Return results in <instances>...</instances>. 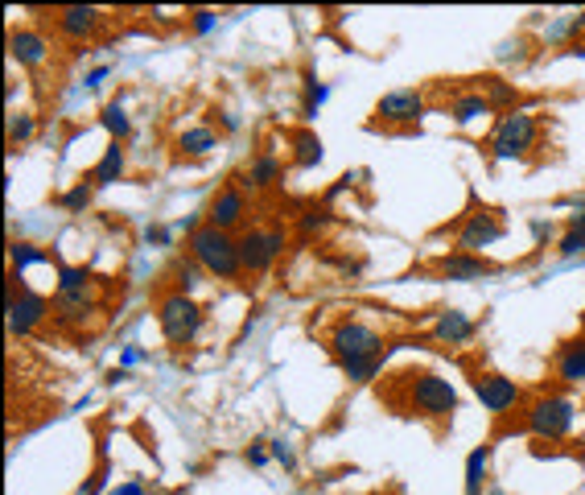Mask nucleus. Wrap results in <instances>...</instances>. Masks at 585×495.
Listing matches in <instances>:
<instances>
[{"label":"nucleus","mask_w":585,"mask_h":495,"mask_svg":"<svg viewBox=\"0 0 585 495\" xmlns=\"http://www.w3.org/2000/svg\"><path fill=\"white\" fill-rule=\"evenodd\" d=\"M573 421H577V405L569 401V396L544 392V396H536V401L520 413V421L495 429V438L499 434H532L536 442H565Z\"/></svg>","instance_id":"obj_1"},{"label":"nucleus","mask_w":585,"mask_h":495,"mask_svg":"<svg viewBox=\"0 0 585 495\" xmlns=\"http://www.w3.org/2000/svg\"><path fill=\"white\" fill-rule=\"evenodd\" d=\"M186 248L190 256L202 264L206 277L215 281H239L244 277V260H239V240L231 231H219L211 223H198L190 236H186Z\"/></svg>","instance_id":"obj_2"},{"label":"nucleus","mask_w":585,"mask_h":495,"mask_svg":"<svg viewBox=\"0 0 585 495\" xmlns=\"http://www.w3.org/2000/svg\"><path fill=\"white\" fill-rule=\"evenodd\" d=\"M404 388H408V413L421 417V421H433V425H450L454 413H458V388L437 376V372H404L400 376Z\"/></svg>","instance_id":"obj_3"},{"label":"nucleus","mask_w":585,"mask_h":495,"mask_svg":"<svg viewBox=\"0 0 585 495\" xmlns=\"http://www.w3.org/2000/svg\"><path fill=\"white\" fill-rule=\"evenodd\" d=\"M58 285H54V318L62 326H79L95 314V277L87 273V264H54Z\"/></svg>","instance_id":"obj_4"},{"label":"nucleus","mask_w":585,"mask_h":495,"mask_svg":"<svg viewBox=\"0 0 585 495\" xmlns=\"http://www.w3.org/2000/svg\"><path fill=\"white\" fill-rule=\"evenodd\" d=\"M536 137H540V124L532 112L524 108L503 112L491 132V161H524L536 149Z\"/></svg>","instance_id":"obj_5"},{"label":"nucleus","mask_w":585,"mask_h":495,"mask_svg":"<svg viewBox=\"0 0 585 495\" xmlns=\"http://www.w3.org/2000/svg\"><path fill=\"white\" fill-rule=\"evenodd\" d=\"M50 297H42L38 289L21 285V273H9V285H5V318H9V335L25 339L33 335L46 318H50Z\"/></svg>","instance_id":"obj_6"},{"label":"nucleus","mask_w":585,"mask_h":495,"mask_svg":"<svg viewBox=\"0 0 585 495\" xmlns=\"http://www.w3.org/2000/svg\"><path fill=\"white\" fill-rule=\"evenodd\" d=\"M157 326H161V335L165 343H174V347H190L198 335H202V306L194 302L190 293H165L161 302H157Z\"/></svg>","instance_id":"obj_7"},{"label":"nucleus","mask_w":585,"mask_h":495,"mask_svg":"<svg viewBox=\"0 0 585 495\" xmlns=\"http://www.w3.org/2000/svg\"><path fill=\"white\" fill-rule=\"evenodd\" d=\"M289 236H285V227L277 223H252L244 227V236H239V260H244V273L248 277H264L272 264L281 260Z\"/></svg>","instance_id":"obj_8"},{"label":"nucleus","mask_w":585,"mask_h":495,"mask_svg":"<svg viewBox=\"0 0 585 495\" xmlns=\"http://www.w3.org/2000/svg\"><path fill=\"white\" fill-rule=\"evenodd\" d=\"M380 351H388V343H384V335L375 330L371 322H363V318H338L334 326H330V355L338 359V363H351V359H367V355H380Z\"/></svg>","instance_id":"obj_9"},{"label":"nucleus","mask_w":585,"mask_h":495,"mask_svg":"<svg viewBox=\"0 0 585 495\" xmlns=\"http://www.w3.org/2000/svg\"><path fill=\"white\" fill-rule=\"evenodd\" d=\"M503 236H507V219L495 207H470L454 231L458 252H470V256H483V248L499 244Z\"/></svg>","instance_id":"obj_10"},{"label":"nucleus","mask_w":585,"mask_h":495,"mask_svg":"<svg viewBox=\"0 0 585 495\" xmlns=\"http://www.w3.org/2000/svg\"><path fill=\"white\" fill-rule=\"evenodd\" d=\"M470 376V392L478 396V405H483L491 417H507L515 405L524 401V388L515 384V380H507V376H499V372H478V368H470L466 372Z\"/></svg>","instance_id":"obj_11"},{"label":"nucleus","mask_w":585,"mask_h":495,"mask_svg":"<svg viewBox=\"0 0 585 495\" xmlns=\"http://www.w3.org/2000/svg\"><path fill=\"white\" fill-rule=\"evenodd\" d=\"M425 116V95L417 87H400V91H388L380 104H375V120L371 128H404L412 132Z\"/></svg>","instance_id":"obj_12"},{"label":"nucleus","mask_w":585,"mask_h":495,"mask_svg":"<svg viewBox=\"0 0 585 495\" xmlns=\"http://www.w3.org/2000/svg\"><path fill=\"white\" fill-rule=\"evenodd\" d=\"M206 223L219 227V231H235L248 223V190L239 186V178L223 182L211 198V207H206Z\"/></svg>","instance_id":"obj_13"},{"label":"nucleus","mask_w":585,"mask_h":495,"mask_svg":"<svg viewBox=\"0 0 585 495\" xmlns=\"http://www.w3.org/2000/svg\"><path fill=\"white\" fill-rule=\"evenodd\" d=\"M503 264L487 260V256H470V252H450V256H437L433 260V273L441 281H483V277H495Z\"/></svg>","instance_id":"obj_14"},{"label":"nucleus","mask_w":585,"mask_h":495,"mask_svg":"<svg viewBox=\"0 0 585 495\" xmlns=\"http://www.w3.org/2000/svg\"><path fill=\"white\" fill-rule=\"evenodd\" d=\"M429 335H433V343H441V347H466V343L478 335V326H474V318H470L466 310H441V314L433 318V326H429Z\"/></svg>","instance_id":"obj_15"},{"label":"nucleus","mask_w":585,"mask_h":495,"mask_svg":"<svg viewBox=\"0 0 585 495\" xmlns=\"http://www.w3.org/2000/svg\"><path fill=\"white\" fill-rule=\"evenodd\" d=\"M54 25H58L62 38H71V42H87V38H95V33H99L103 13H99V9H91V5H66V9H58V13H54Z\"/></svg>","instance_id":"obj_16"},{"label":"nucleus","mask_w":585,"mask_h":495,"mask_svg":"<svg viewBox=\"0 0 585 495\" xmlns=\"http://www.w3.org/2000/svg\"><path fill=\"white\" fill-rule=\"evenodd\" d=\"M553 372L561 384H585V330L573 339H565L553 355Z\"/></svg>","instance_id":"obj_17"},{"label":"nucleus","mask_w":585,"mask_h":495,"mask_svg":"<svg viewBox=\"0 0 585 495\" xmlns=\"http://www.w3.org/2000/svg\"><path fill=\"white\" fill-rule=\"evenodd\" d=\"M281 174H285L281 157L272 153V149H260V153L248 161V170L239 174V186H244V190H268V186L281 182Z\"/></svg>","instance_id":"obj_18"},{"label":"nucleus","mask_w":585,"mask_h":495,"mask_svg":"<svg viewBox=\"0 0 585 495\" xmlns=\"http://www.w3.org/2000/svg\"><path fill=\"white\" fill-rule=\"evenodd\" d=\"M491 454H495V442H483V446L470 450L466 475H462V495H487V483H491Z\"/></svg>","instance_id":"obj_19"},{"label":"nucleus","mask_w":585,"mask_h":495,"mask_svg":"<svg viewBox=\"0 0 585 495\" xmlns=\"http://www.w3.org/2000/svg\"><path fill=\"white\" fill-rule=\"evenodd\" d=\"M9 54H13L21 66H38V62H46L50 42L42 38L38 29H13V33H9Z\"/></svg>","instance_id":"obj_20"},{"label":"nucleus","mask_w":585,"mask_h":495,"mask_svg":"<svg viewBox=\"0 0 585 495\" xmlns=\"http://www.w3.org/2000/svg\"><path fill=\"white\" fill-rule=\"evenodd\" d=\"M124 174H128V149H124V141H112L108 149H103V157L95 161L91 182L95 186H116Z\"/></svg>","instance_id":"obj_21"},{"label":"nucleus","mask_w":585,"mask_h":495,"mask_svg":"<svg viewBox=\"0 0 585 495\" xmlns=\"http://www.w3.org/2000/svg\"><path fill=\"white\" fill-rule=\"evenodd\" d=\"M289 145H293V165L297 170H314V165L322 161V137L314 128H293Z\"/></svg>","instance_id":"obj_22"},{"label":"nucleus","mask_w":585,"mask_h":495,"mask_svg":"<svg viewBox=\"0 0 585 495\" xmlns=\"http://www.w3.org/2000/svg\"><path fill=\"white\" fill-rule=\"evenodd\" d=\"M491 112H495V108L487 104V95H483V91H466V95H458L454 104H450V120L462 124V128L474 124V120H483V116H491Z\"/></svg>","instance_id":"obj_23"},{"label":"nucleus","mask_w":585,"mask_h":495,"mask_svg":"<svg viewBox=\"0 0 585 495\" xmlns=\"http://www.w3.org/2000/svg\"><path fill=\"white\" fill-rule=\"evenodd\" d=\"M396 351V343H388V351H380V355H367V359H351V363H338L342 368V376H347L351 384H371L375 376H380V368L388 363V355Z\"/></svg>","instance_id":"obj_24"},{"label":"nucleus","mask_w":585,"mask_h":495,"mask_svg":"<svg viewBox=\"0 0 585 495\" xmlns=\"http://www.w3.org/2000/svg\"><path fill=\"white\" fill-rule=\"evenodd\" d=\"M211 149H219V137H215L211 124H194V128H186L178 137V153L182 157H206Z\"/></svg>","instance_id":"obj_25"},{"label":"nucleus","mask_w":585,"mask_h":495,"mask_svg":"<svg viewBox=\"0 0 585 495\" xmlns=\"http://www.w3.org/2000/svg\"><path fill=\"white\" fill-rule=\"evenodd\" d=\"M99 124L108 128V137H112V141H128L132 120H128V108H124V95H116L112 104H103V112H99Z\"/></svg>","instance_id":"obj_26"},{"label":"nucleus","mask_w":585,"mask_h":495,"mask_svg":"<svg viewBox=\"0 0 585 495\" xmlns=\"http://www.w3.org/2000/svg\"><path fill=\"white\" fill-rule=\"evenodd\" d=\"M9 264H13V273H25V269H33V264H50V252L38 248L33 240H13L9 244Z\"/></svg>","instance_id":"obj_27"},{"label":"nucleus","mask_w":585,"mask_h":495,"mask_svg":"<svg viewBox=\"0 0 585 495\" xmlns=\"http://www.w3.org/2000/svg\"><path fill=\"white\" fill-rule=\"evenodd\" d=\"M478 83H483L478 91L487 95V104H491V108H507V112H515V104H520V91H515L511 83H503V79H495V75L478 79Z\"/></svg>","instance_id":"obj_28"},{"label":"nucleus","mask_w":585,"mask_h":495,"mask_svg":"<svg viewBox=\"0 0 585 495\" xmlns=\"http://www.w3.org/2000/svg\"><path fill=\"white\" fill-rule=\"evenodd\" d=\"M585 29V13H561L553 25H544V42L548 46H557V42H569L573 33Z\"/></svg>","instance_id":"obj_29"},{"label":"nucleus","mask_w":585,"mask_h":495,"mask_svg":"<svg viewBox=\"0 0 585 495\" xmlns=\"http://www.w3.org/2000/svg\"><path fill=\"white\" fill-rule=\"evenodd\" d=\"M91 198H95V182L83 178V182H75L71 190H62V194H58V207H62V211H71V215H79V211L91 207Z\"/></svg>","instance_id":"obj_30"},{"label":"nucleus","mask_w":585,"mask_h":495,"mask_svg":"<svg viewBox=\"0 0 585 495\" xmlns=\"http://www.w3.org/2000/svg\"><path fill=\"white\" fill-rule=\"evenodd\" d=\"M330 99V87L326 83H318V75L314 71H305V104H301V116L305 120H314L318 116V108Z\"/></svg>","instance_id":"obj_31"},{"label":"nucleus","mask_w":585,"mask_h":495,"mask_svg":"<svg viewBox=\"0 0 585 495\" xmlns=\"http://www.w3.org/2000/svg\"><path fill=\"white\" fill-rule=\"evenodd\" d=\"M198 277H202V264L194 256H186V260L174 264V285H178V293H194L198 289Z\"/></svg>","instance_id":"obj_32"},{"label":"nucleus","mask_w":585,"mask_h":495,"mask_svg":"<svg viewBox=\"0 0 585 495\" xmlns=\"http://www.w3.org/2000/svg\"><path fill=\"white\" fill-rule=\"evenodd\" d=\"M322 227H330V207H326V203L301 211V219H297V231H301V236H314V231H322Z\"/></svg>","instance_id":"obj_33"},{"label":"nucleus","mask_w":585,"mask_h":495,"mask_svg":"<svg viewBox=\"0 0 585 495\" xmlns=\"http://www.w3.org/2000/svg\"><path fill=\"white\" fill-rule=\"evenodd\" d=\"M33 132H38V124H33V116L29 112H17V116H9V145L17 149V145H25Z\"/></svg>","instance_id":"obj_34"},{"label":"nucleus","mask_w":585,"mask_h":495,"mask_svg":"<svg viewBox=\"0 0 585 495\" xmlns=\"http://www.w3.org/2000/svg\"><path fill=\"white\" fill-rule=\"evenodd\" d=\"M557 252H561L565 260L585 256V227H565V236L557 240Z\"/></svg>","instance_id":"obj_35"},{"label":"nucleus","mask_w":585,"mask_h":495,"mask_svg":"<svg viewBox=\"0 0 585 495\" xmlns=\"http://www.w3.org/2000/svg\"><path fill=\"white\" fill-rule=\"evenodd\" d=\"M103 487H108V458L99 454V467H95V475H91V479L79 487V495H108Z\"/></svg>","instance_id":"obj_36"},{"label":"nucleus","mask_w":585,"mask_h":495,"mask_svg":"<svg viewBox=\"0 0 585 495\" xmlns=\"http://www.w3.org/2000/svg\"><path fill=\"white\" fill-rule=\"evenodd\" d=\"M268 454H272V458H277V462H281V467H289V471L297 467V454H293V446H289L285 438H272V442H268Z\"/></svg>","instance_id":"obj_37"},{"label":"nucleus","mask_w":585,"mask_h":495,"mask_svg":"<svg viewBox=\"0 0 585 495\" xmlns=\"http://www.w3.org/2000/svg\"><path fill=\"white\" fill-rule=\"evenodd\" d=\"M219 25V13H211V9H198V13H190V29L198 33V38H206Z\"/></svg>","instance_id":"obj_38"},{"label":"nucleus","mask_w":585,"mask_h":495,"mask_svg":"<svg viewBox=\"0 0 585 495\" xmlns=\"http://www.w3.org/2000/svg\"><path fill=\"white\" fill-rule=\"evenodd\" d=\"M145 240H149V244H157V248H169V244H174V227L149 223V227H145Z\"/></svg>","instance_id":"obj_39"},{"label":"nucleus","mask_w":585,"mask_h":495,"mask_svg":"<svg viewBox=\"0 0 585 495\" xmlns=\"http://www.w3.org/2000/svg\"><path fill=\"white\" fill-rule=\"evenodd\" d=\"M145 355H149L145 347L128 343V347H124V355H120V368H124V372H128V368H136V363H145Z\"/></svg>","instance_id":"obj_40"},{"label":"nucleus","mask_w":585,"mask_h":495,"mask_svg":"<svg viewBox=\"0 0 585 495\" xmlns=\"http://www.w3.org/2000/svg\"><path fill=\"white\" fill-rule=\"evenodd\" d=\"M268 458H272V454L264 450V442H256V446L248 450V462H252V467H268Z\"/></svg>","instance_id":"obj_41"},{"label":"nucleus","mask_w":585,"mask_h":495,"mask_svg":"<svg viewBox=\"0 0 585 495\" xmlns=\"http://www.w3.org/2000/svg\"><path fill=\"white\" fill-rule=\"evenodd\" d=\"M108 495H145V483H136V479H128V483H120V487H112Z\"/></svg>","instance_id":"obj_42"},{"label":"nucleus","mask_w":585,"mask_h":495,"mask_svg":"<svg viewBox=\"0 0 585 495\" xmlns=\"http://www.w3.org/2000/svg\"><path fill=\"white\" fill-rule=\"evenodd\" d=\"M108 75H112V66H91V71H87V87H99Z\"/></svg>","instance_id":"obj_43"},{"label":"nucleus","mask_w":585,"mask_h":495,"mask_svg":"<svg viewBox=\"0 0 585 495\" xmlns=\"http://www.w3.org/2000/svg\"><path fill=\"white\" fill-rule=\"evenodd\" d=\"M532 236H536V244H544L548 236H553V223H544V219H536V223H532Z\"/></svg>","instance_id":"obj_44"},{"label":"nucleus","mask_w":585,"mask_h":495,"mask_svg":"<svg viewBox=\"0 0 585 495\" xmlns=\"http://www.w3.org/2000/svg\"><path fill=\"white\" fill-rule=\"evenodd\" d=\"M219 120H223V128H227V132H235V128H239V120H235L231 112H219Z\"/></svg>","instance_id":"obj_45"},{"label":"nucleus","mask_w":585,"mask_h":495,"mask_svg":"<svg viewBox=\"0 0 585 495\" xmlns=\"http://www.w3.org/2000/svg\"><path fill=\"white\" fill-rule=\"evenodd\" d=\"M487 495H507V491H487Z\"/></svg>","instance_id":"obj_46"}]
</instances>
